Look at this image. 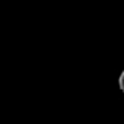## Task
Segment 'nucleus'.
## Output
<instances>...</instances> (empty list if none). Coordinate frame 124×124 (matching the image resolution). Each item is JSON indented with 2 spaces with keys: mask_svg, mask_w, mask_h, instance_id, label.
<instances>
[{
  "mask_svg": "<svg viewBox=\"0 0 124 124\" xmlns=\"http://www.w3.org/2000/svg\"><path fill=\"white\" fill-rule=\"evenodd\" d=\"M118 87H120V90L124 93V71L120 74V77H118Z\"/></svg>",
  "mask_w": 124,
  "mask_h": 124,
  "instance_id": "obj_1",
  "label": "nucleus"
}]
</instances>
